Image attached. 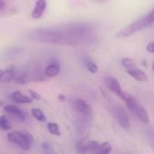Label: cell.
I'll use <instances>...</instances> for the list:
<instances>
[{
	"mask_svg": "<svg viewBox=\"0 0 154 154\" xmlns=\"http://www.w3.org/2000/svg\"><path fill=\"white\" fill-rule=\"evenodd\" d=\"M14 81L18 84H26L28 81V76L26 72H16L14 69Z\"/></svg>",
	"mask_w": 154,
	"mask_h": 154,
	"instance_id": "15",
	"label": "cell"
},
{
	"mask_svg": "<svg viewBox=\"0 0 154 154\" xmlns=\"http://www.w3.org/2000/svg\"><path fill=\"white\" fill-rule=\"evenodd\" d=\"M154 23V10L152 9L147 14L138 18L131 24L127 25L126 27L123 28L120 32H117L116 36L120 38L129 37L132 34L143 30L144 28L150 27Z\"/></svg>",
	"mask_w": 154,
	"mask_h": 154,
	"instance_id": "2",
	"label": "cell"
},
{
	"mask_svg": "<svg viewBox=\"0 0 154 154\" xmlns=\"http://www.w3.org/2000/svg\"><path fill=\"white\" fill-rule=\"evenodd\" d=\"M127 73L131 77H133L134 79H136L137 81H140V82H145L148 79V77L145 74V72L143 71L140 69H137V68H134V69H127Z\"/></svg>",
	"mask_w": 154,
	"mask_h": 154,
	"instance_id": "12",
	"label": "cell"
},
{
	"mask_svg": "<svg viewBox=\"0 0 154 154\" xmlns=\"http://www.w3.org/2000/svg\"><path fill=\"white\" fill-rule=\"evenodd\" d=\"M135 116H136V117L140 120V121H142L143 124H145V125H148L149 123H150V118H149V115H148V113L145 111V109L141 106V105H137L136 106V107L132 111Z\"/></svg>",
	"mask_w": 154,
	"mask_h": 154,
	"instance_id": "10",
	"label": "cell"
},
{
	"mask_svg": "<svg viewBox=\"0 0 154 154\" xmlns=\"http://www.w3.org/2000/svg\"><path fill=\"white\" fill-rule=\"evenodd\" d=\"M105 83H106L107 88L110 91H112L115 95L121 97V95L123 93V90H122V88H121V85H120L119 81L115 77H111V76L106 77L105 79Z\"/></svg>",
	"mask_w": 154,
	"mask_h": 154,
	"instance_id": "7",
	"label": "cell"
},
{
	"mask_svg": "<svg viewBox=\"0 0 154 154\" xmlns=\"http://www.w3.org/2000/svg\"><path fill=\"white\" fill-rule=\"evenodd\" d=\"M77 151L79 154H86L88 153V142H86L85 139L80 140L77 143Z\"/></svg>",
	"mask_w": 154,
	"mask_h": 154,
	"instance_id": "20",
	"label": "cell"
},
{
	"mask_svg": "<svg viewBox=\"0 0 154 154\" xmlns=\"http://www.w3.org/2000/svg\"><path fill=\"white\" fill-rule=\"evenodd\" d=\"M120 97L125 102L127 107H128L131 111H133V110L136 107V106L138 105V103H137L135 97H133V96H132L131 94H129L128 92H124V91H123V93H122V95H121Z\"/></svg>",
	"mask_w": 154,
	"mask_h": 154,
	"instance_id": "14",
	"label": "cell"
},
{
	"mask_svg": "<svg viewBox=\"0 0 154 154\" xmlns=\"http://www.w3.org/2000/svg\"><path fill=\"white\" fill-rule=\"evenodd\" d=\"M23 51V48L22 47H12L8 50H5L3 53V55L5 57V58H12L14 56H15L16 54L20 53L21 51Z\"/></svg>",
	"mask_w": 154,
	"mask_h": 154,
	"instance_id": "18",
	"label": "cell"
},
{
	"mask_svg": "<svg viewBox=\"0 0 154 154\" xmlns=\"http://www.w3.org/2000/svg\"><path fill=\"white\" fill-rule=\"evenodd\" d=\"M58 100L60 102H65L66 101V97L63 94H60V95H58Z\"/></svg>",
	"mask_w": 154,
	"mask_h": 154,
	"instance_id": "28",
	"label": "cell"
},
{
	"mask_svg": "<svg viewBox=\"0 0 154 154\" xmlns=\"http://www.w3.org/2000/svg\"><path fill=\"white\" fill-rule=\"evenodd\" d=\"M4 109H5V113H7L14 121H16L18 123H23L25 120L24 114L18 106H16L14 105H7L5 106Z\"/></svg>",
	"mask_w": 154,
	"mask_h": 154,
	"instance_id": "6",
	"label": "cell"
},
{
	"mask_svg": "<svg viewBox=\"0 0 154 154\" xmlns=\"http://www.w3.org/2000/svg\"><path fill=\"white\" fill-rule=\"evenodd\" d=\"M11 99L17 103V104H21V105H23V104H31L32 103V99L28 97V96H25L23 95L21 91L19 90H16V91H14L12 94H11Z\"/></svg>",
	"mask_w": 154,
	"mask_h": 154,
	"instance_id": "9",
	"label": "cell"
},
{
	"mask_svg": "<svg viewBox=\"0 0 154 154\" xmlns=\"http://www.w3.org/2000/svg\"><path fill=\"white\" fill-rule=\"evenodd\" d=\"M32 116L39 122H45L46 121V116L44 115V113L39 109V108H32L31 110Z\"/></svg>",
	"mask_w": 154,
	"mask_h": 154,
	"instance_id": "16",
	"label": "cell"
},
{
	"mask_svg": "<svg viewBox=\"0 0 154 154\" xmlns=\"http://www.w3.org/2000/svg\"><path fill=\"white\" fill-rule=\"evenodd\" d=\"M70 105L71 106L78 111L79 114L84 115V116H91L93 114L92 108L91 106L83 99L81 98H75V99H71L70 101Z\"/></svg>",
	"mask_w": 154,
	"mask_h": 154,
	"instance_id": "5",
	"label": "cell"
},
{
	"mask_svg": "<svg viewBox=\"0 0 154 154\" xmlns=\"http://www.w3.org/2000/svg\"><path fill=\"white\" fill-rule=\"evenodd\" d=\"M98 147H99V143L97 142H96V141L88 142V152H91L97 153Z\"/></svg>",
	"mask_w": 154,
	"mask_h": 154,
	"instance_id": "24",
	"label": "cell"
},
{
	"mask_svg": "<svg viewBox=\"0 0 154 154\" xmlns=\"http://www.w3.org/2000/svg\"><path fill=\"white\" fill-rule=\"evenodd\" d=\"M47 8V2L44 0H37L34 5V8L31 13V16L32 19H40L44 11Z\"/></svg>",
	"mask_w": 154,
	"mask_h": 154,
	"instance_id": "8",
	"label": "cell"
},
{
	"mask_svg": "<svg viewBox=\"0 0 154 154\" xmlns=\"http://www.w3.org/2000/svg\"><path fill=\"white\" fill-rule=\"evenodd\" d=\"M86 65H87L88 69L92 74H96V73L98 72V66H97V63H95L94 61L88 60V61L86 62Z\"/></svg>",
	"mask_w": 154,
	"mask_h": 154,
	"instance_id": "23",
	"label": "cell"
},
{
	"mask_svg": "<svg viewBox=\"0 0 154 154\" xmlns=\"http://www.w3.org/2000/svg\"><path fill=\"white\" fill-rule=\"evenodd\" d=\"M28 37L37 42H43L46 44H65L68 45V41L62 29H50L41 28L32 30L29 32Z\"/></svg>",
	"mask_w": 154,
	"mask_h": 154,
	"instance_id": "1",
	"label": "cell"
},
{
	"mask_svg": "<svg viewBox=\"0 0 154 154\" xmlns=\"http://www.w3.org/2000/svg\"><path fill=\"white\" fill-rule=\"evenodd\" d=\"M7 140L10 143H13L14 144H16L17 146H19L21 149L23 150H29L32 146V142H31V136L19 132V131H13L10 132L7 134Z\"/></svg>",
	"mask_w": 154,
	"mask_h": 154,
	"instance_id": "4",
	"label": "cell"
},
{
	"mask_svg": "<svg viewBox=\"0 0 154 154\" xmlns=\"http://www.w3.org/2000/svg\"><path fill=\"white\" fill-rule=\"evenodd\" d=\"M47 154H53V153H47Z\"/></svg>",
	"mask_w": 154,
	"mask_h": 154,
	"instance_id": "30",
	"label": "cell"
},
{
	"mask_svg": "<svg viewBox=\"0 0 154 154\" xmlns=\"http://www.w3.org/2000/svg\"><path fill=\"white\" fill-rule=\"evenodd\" d=\"M60 71V66L58 62H51L44 69V75L48 78H54L56 77Z\"/></svg>",
	"mask_w": 154,
	"mask_h": 154,
	"instance_id": "11",
	"label": "cell"
},
{
	"mask_svg": "<svg viewBox=\"0 0 154 154\" xmlns=\"http://www.w3.org/2000/svg\"><path fill=\"white\" fill-rule=\"evenodd\" d=\"M2 106H3V102H2V101L0 100V107H1Z\"/></svg>",
	"mask_w": 154,
	"mask_h": 154,
	"instance_id": "29",
	"label": "cell"
},
{
	"mask_svg": "<svg viewBox=\"0 0 154 154\" xmlns=\"http://www.w3.org/2000/svg\"><path fill=\"white\" fill-rule=\"evenodd\" d=\"M29 94H30V97L32 99V100H41L42 97L40 96V94H38L37 92H35L34 90L32 89H29Z\"/></svg>",
	"mask_w": 154,
	"mask_h": 154,
	"instance_id": "25",
	"label": "cell"
},
{
	"mask_svg": "<svg viewBox=\"0 0 154 154\" xmlns=\"http://www.w3.org/2000/svg\"><path fill=\"white\" fill-rule=\"evenodd\" d=\"M112 152V146L109 143L105 142L101 144H99V147L97 149V152L96 154H110Z\"/></svg>",
	"mask_w": 154,
	"mask_h": 154,
	"instance_id": "17",
	"label": "cell"
},
{
	"mask_svg": "<svg viewBox=\"0 0 154 154\" xmlns=\"http://www.w3.org/2000/svg\"><path fill=\"white\" fill-rule=\"evenodd\" d=\"M14 68L11 67L6 69H0V83H6L14 79Z\"/></svg>",
	"mask_w": 154,
	"mask_h": 154,
	"instance_id": "13",
	"label": "cell"
},
{
	"mask_svg": "<svg viewBox=\"0 0 154 154\" xmlns=\"http://www.w3.org/2000/svg\"><path fill=\"white\" fill-rule=\"evenodd\" d=\"M47 128H48V131L50 132V134H51L52 135H55V136H60L61 134L60 131V128H59V125L55 123H48L47 125Z\"/></svg>",
	"mask_w": 154,
	"mask_h": 154,
	"instance_id": "19",
	"label": "cell"
},
{
	"mask_svg": "<svg viewBox=\"0 0 154 154\" xmlns=\"http://www.w3.org/2000/svg\"><path fill=\"white\" fill-rule=\"evenodd\" d=\"M11 124L9 123L7 117L5 116H0V129L3 131H7L11 129Z\"/></svg>",
	"mask_w": 154,
	"mask_h": 154,
	"instance_id": "21",
	"label": "cell"
},
{
	"mask_svg": "<svg viewBox=\"0 0 154 154\" xmlns=\"http://www.w3.org/2000/svg\"><path fill=\"white\" fill-rule=\"evenodd\" d=\"M5 7H6V2L3 1V0H0V12L3 11Z\"/></svg>",
	"mask_w": 154,
	"mask_h": 154,
	"instance_id": "27",
	"label": "cell"
},
{
	"mask_svg": "<svg viewBox=\"0 0 154 154\" xmlns=\"http://www.w3.org/2000/svg\"><path fill=\"white\" fill-rule=\"evenodd\" d=\"M122 65L125 68H127L128 69H134V68H136V63L134 60L130 59V58H125L122 60Z\"/></svg>",
	"mask_w": 154,
	"mask_h": 154,
	"instance_id": "22",
	"label": "cell"
},
{
	"mask_svg": "<svg viewBox=\"0 0 154 154\" xmlns=\"http://www.w3.org/2000/svg\"><path fill=\"white\" fill-rule=\"evenodd\" d=\"M107 108L110 111L113 117L116 120V122L120 125L121 127H123L125 130H128L130 128L129 116H128L126 111L125 110V108L122 106H120V105H118L116 103L111 102L107 106Z\"/></svg>",
	"mask_w": 154,
	"mask_h": 154,
	"instance_id": "3",
	"label": "cell"
},
{
	"mask_svg": "<svg viewBox=\"0 0 154 154\" xmlns=\"http://www.w3.org/2000/svg\"><path fill=\"white\" fill-rule=\"evenodd\" d=\"M146 50H147V51L148 52H150V53H153L154 52V42H151L148 45H147V47H146Z\"/></svg>",
	"mask_w": 154,
	"mask_h": 154,
	"instance_id": "26",
	"label": "cell"
}]
</instances>
